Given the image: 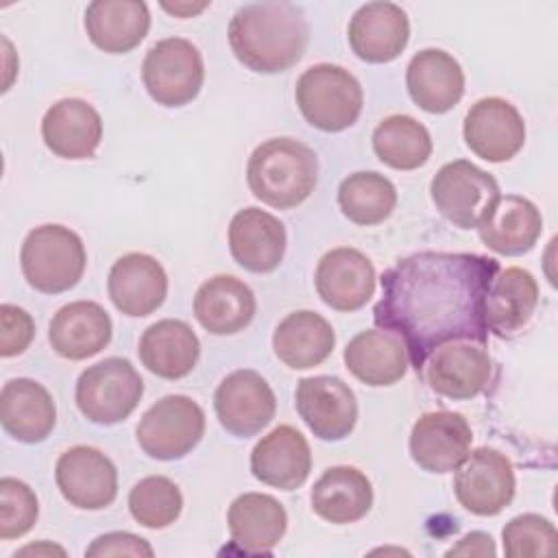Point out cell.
<instances>
[{"instance_id":"1","label":"cell","mask_w":558,"mask_h":558,"mask_svg":"<svg viewBox=\"0 0 558 558\" xmlns=\"http://www.w3.org/2000/svg\"><path fill=\"white\" fill-rule=\"evenodd\" d=\"M497 272L499 262L477 253L403 257L381 277L375 325L403 340L410 364L421 373L429 353L447 342L488 340L484 296Z\"/></svg>"},{"instance_id":"2","label":"cell","mask_w":558,"mask_h":558,"mask_svg":"<svg viewBox=\"0 0 558 558\" xmlns=\"http://www.w3.org/2000/svg\"><path fill=\"white\" fill-rule=\"evenodd\" d=\"M310 26L290 2H253L229 22V46L235 59L259 74L290 70L305 52Z\"/></svg>"},{"instance_id":"3","label":"cell","mask_w":558,"mask_h":558,"mask_svg":"<svg viewBox=\"0 0 558 558\" xmlns=\"http://www.w3.org/2000/svg\"><path fill=\"white\" fill-rule=\"evenodd\" d=\"M316 181V153L292 137H275L259 144L246 163V183L253 196L275 209H292L307 201Z\"/></svg>"},{"instance_id":"4","label":"cell","mask_w":558,"mask_h":558,"mask_svg":"<svg viewBox=\"0 0 558 558\" xmlns=\"http://www.w3.org/2000/svg\"><path fill=\"white\" fill-rule=\"evenodd\" d=\"M85 264L83 240L63 225L35 227L22 242V275L37 292L59 294L74 288L85 272Z\"/></svg>"},{"instance_id":"5","label":"cell","mask_w":558,"mask_h":558,"mask_svg":"<svg viewBox=\"0 0 558 558\" xmlns=\"http://www.w3.org/2000/svg\"><path fill=\"white\" fill-rule=\"evenodd\" d=\"M294 98L303 118L325 133L353 126L364 105L360 81L349 70L331 63L307 68L296 81Z\"/></svg>"},{"instance_id":"6","label":"cell","mask_w":558,"mask_h":558,"mask_svg":"<svg viewBox=\"0 0 558 558\" xmlns=\"http://www.w3.org/2000/svg\"><path fill=\"white\" fill-rule=\"evenodd\" d=\"M144 381L135 366L124 357H107L85 368L76 381V405L96 425L124 421L140 403Z\"/></svg>"},{"instance_id":"7","label":"cell","mask_w":558,"mask_h":558,"mask_svg":"<svg viewBox=\"0 0 558 558\" xmlns=\"http://www.w3.org/2000/svg\"><path fill=\"white\" fill-rule=\"evenodd\" d=\"M142 78L148 96L163 107L192 102L205 81V65L198 48L183 37H168L153 44L142 63Z\"/></svg>"},{"instance_id":"8","label":"cell","mask_w":558,"mask_h":558,"mask_svg":"<svg viewBox=\"0 0 558 558\" xmlns=\"http://www.w3.org/2000/svg\"><path fill=\"white\" fill-rule=\"evenodd\" d=\"M135 434L148 458L181 460L201 442L205 412L185 395H168L144 412Z\"/></svg>"},{"instance_id":"9","label":"cell","mask_w":558,"mask_h":558,"mask_svg":"<svg viewBox=\"0 0 558 558\" xmlns=\"http://www.w3.org/2000/svg\"><path fill=\"white\" fill-rule=\"evenodd\" d=\"M429 192L442 218L460 229H475L486 207L499 196V183L475 163L456 159L434 174Z\"/></svg>"},{"instance_id":"10","label":"cell","mask_w":558,"mask_h":558,"mask_svg":"<svg viewBox=\"0 0 558 558\" xmlns=\"http://www.w3.org/2000/svg\"><path fill=\"white\" fill-rule=\"evenodd\" d=\"M514 486L512 462L493 447L469 451L453 477L460 506L477 517L499 514L512 501Z\"/></svg>"},{"instance_id":"11","label":"cell","mask_w":558,"mask_h":558,"mask_svg":"<svg viewBox=\"0 0 558 558\" xmlns=\"http://www.w3.org/2000/svg\"><path fill=\"white\" fill-rule=\"evenodd\" d=\"M214 410L220 425L229 434L248 438L259 434L275 418L277 399L259 373L240 368L229 373L218 384L214 395Z\"/></svg>"},{"instance_id":"12","label":"cell","mask_w":558,"mask_h":558,"mask_svg":"<svg viewBox=\"0 0 558 558\" xmlns=\"http://www.w3.org/2000/svg\"><path fill=\"white\" fill-rule=\"evenodd\" d=\"M296 412L310 432L320 440L347 438L357 421L355 392L340 377H303L294 392Z\"/></svg>"},{"instance_id":"13","label":"cell","mask_w":558,"mask_h":558,"mask_svg":"<svg viewBox=\"0 0 558 558\" xmlns=\"http://www.w3.org/2000/svg\"><path fill=\"white\" fill-rule=\"evenodd\" d=\"M54 480L63 499L78 510H102L118 495L113 462L87 445H76L59 456Z\"/></svg>"},{"instance_id":"14","label":"cell","mask_w":558,"mask_h":558,"mask_svg":"<svg viewBox=\"0 0 558 558\" xmlns=\"http://www.w3.org/2000/svg\"><path fill=\"white\" fill-rule=\"evenodd\" d=\"M421 373L436 395L464 401L488 386L493 360L484 344L458 340L434 349Z\"/></svg>"},{"instance_id":"15","label":"cell","mask_w":558,"mask_h":558,"mask_svg":"<svg viewBox=\"0 0 558 558\" xmlns=\"http://www.w3.org/2000/svg\"><path fill=\"white\" fill-rule=\"evenodd\" d=\"M462 135L471 153L490 163H501L523 148L525 122L512 102L490 96L466 111Z\"/></svg>"},{"instance_id":"16","label":"cell","mask_w":558,"mask_h":558,"mask_svg":"<svg viewBox=\"0 0 558 558\" xmlns=\"http://www.w3.org/2000/svg\"><path fill=\"white\" fill-rule=\"evenodd\" d=\"M473 432L466 418L458 412H425L412 425L410 456L429 473L456 471L469 456Z\"/></svg>"},{"instance_id":"17","label":"cell","mask_w":558,"mask_h":558,"mask_svg":"<svg viewBox=\"0 0 558 558\" xmlns=\"http://www.w3.org/2000/svg\"><path fill=\"white\" fill-rule=\"evenodd\" d=\"M314 281L325 305L338 312H355L375 292V268L357 248L340 246L320 257Z\"/></svg>"},{"instance_id":"18","label":"cell","mask_w":558,"mask_h":558,"mask_svg":"<svg viewBox=\"0 0 558 558\" xmlns=\"http://www.w3.org/2000/svg\"><path fill=\"white\" fill-rule=\"evenodd\" d=\"M475 229L490 251L512 257L534 248L543 233V216L532 201L517 194H499Z\"/></svg>"},{"instance_id":"19","label":"cell","mask_w":558,"mask_h":558,"mask_svg":"<svg viewBox=\"0 0 558 558\" xmlns=\"http://www.w3.org/2000/svg\"><path fill=\"white\" fill-rule=\"evenodd\" d=\"M107 290L118 312L144 318L163 303L168 294V275L153 255L126 253L113 262Z\"/></svg>"},{"instance_id":"20","label":"cell","mask_w":558,"mask_h":558,"mask_svg":"<svg viewBox=\"0 0 558 558\" xmlns=\"http://www.w3.org/2000/svg\"><path fill=\"white\" fill-rule=\"evenodd\" d=\"M410 22L395 2H366L349 22V46L366 63L395 61L408 46Z\"/></svg>"},{"instance_id":"21","label":"cell","mask_w":558,"mask_h":558,"mask_svg":"<svg viewBox=\"0 0 558 558\" xmlns=\"http://www.w3.org/2000/svg\"><path fill=\"white\" fill-rule=\"evenodd\" d=\"M286 242L283 222L259 207L240 209L229 222V251L248 272L264 275L279 268Z\"/></svg>"},{"instance_id":"22","label":"cell","mask_w":558,"mask_h":558,"mask_svg":"<svg viewBox=\"0 0 558 558\" xmlns=\"http://www.w3.org/2000/svg\"><path fill=\"white\" fill-rule=\"evenodd\" d=\"M312 469V451L305 436L292 425H279L251 451V473L262 484L279 490L299 488Z\"/></svg>"},{"instance_id":"23","label":"cell","mask_w":558,"mask_h":558,"mask_svg":"<svg viewBox=\"0 0 558 558\" xmlns=\"http://www.w3.org/2000/svg\"><path fill=\"white\" fill-rule=\"evenodd\" d=\"M41 137L57 157L87 159L102 140L100 113L83 98H61L44 113Z\"/></svg>"},{"instance_id":"24","label":"cell","mask_w":558,"mask_h":558,"mask_svg":"<svg viewBox=\"0 0 558 558\" xmlns=\"http://www.w3.org/2000/svg\"><path fill=\"white\" fill-rule=\"evenodd\" d=\"M405 85L416 107L427 113H447L464 94V72L449 52L427 48L410 59Z\"/></svg>"},{"instance_id":"25","label":"cell","mask_w":558,"mask_h":558,"mask_svg":"<svg viewBox=\"0 0 558 558\" xmlns=\"http://www.w3.org/2000/svg\"><path fill=\"white\" fill-rule=\"evenodd\" d=\"M0 423L20 442H41L52 434L57 423L54 399L35 379H11L0 392Z\"/></svg>"},{"instance_id":"26","label":"cell","mask_w":558,"mask_h":558,"mask_svg":"<svg viewBox=\"0 0 558 558\" xmlns=\"http://www.w3.org/2000/svg\"><path fill=\"white\" fill-rule=\"evenodd\" d=\"M255 307L253 290L233 275H216L203 281L194 296V316L214 336H231L248 327Z\"/></svg>"},{"instance_id":"27","label":"cell","mask_w":558,"mask_h":558,"mask_svg":"<svg viewBox=\"0 0 558 558\" xmlns=\"http://www.w3.org/2000/svg\"><path fill=\"white\" fill-rule=\"evenodd\" d=\"M538 305V283L532 272L510 266L495 275L484 296V318L488 331L499 338L519 333Z\"/></svg>"},{"instance_id":"28","label":"cell","mask_w":558,"mask_h":558,"mask_svg":"<svg viewBox=\"0 0 558 558\" xmlns=\"http://www.w3.org/2000/svg\"><path fill=\"white\" fill-rule=\"evenodd\" d=\"M231 541L244 554H270L286 534L288 514L279 499L264 493H244L227 512Z\"/></svg>"},{"instance_id":"29","label":"cell","mask_w":558,"mask_h":558,"mask_svg":"<svg viewBox=\"0 0 558 558\" xmlns=\"http://www.w3.org/2000/svg\"><path fill=\"white\" fill-rule=\"evenodd\" d=\"M48 340L65 360H87L100 353L111 340V318L94 301L63 305L50 320Z\"/></svg>"},{"instance_id":"30","label":"cell","mask_w":558,"mask_h":558,"mask_svg":"<svg viewBox=\"0 0 558 558\" xmlns=\"http://www.w3.org/2000/svg\"><path fill=\"white\" fill-rule=\"evenodd\" d=\"M150 28V13L140 0H94L85 9V31L92 44L109 54L131 52Z\"/></svg>"},{"instance_id":"31","label":"cell","mask_w":558,"mask_h":558,"mask_svg":"<svg viewBox=\"0 0 558 558\" xmlns=\"http://www.w3.org/2000/svg\"><path fill=\"white\" fill-rule=\"evenodd\" d=\"M142 364L157 377L181 379L192 373L201 355V342L192 327L177 318L153 323L140 338Z\"/></svg>"},{"instance_id":"32","label":"cell","mask_w":558,"mask_h":558,"mask_svg":"<svg viewBox=\"0 0 558 558\" xmlns=\"http://www.w3.org/2000/svg\"><path fill=\"white\" fill-rule=\"evenodd\" d=\"M312 510L336 525L360 521L373 506L371 480L355 466H331L312 486Z\"/></svg>"},{"instance_id":"33","label":"cell","mask_w":558,"mask_h":558,"mask_svg":"<svg viewBox=\"0 0 558 558\" xmlns=\"http://www.w3.org/2000/svg\"><path fill=\"white\" fill-rule=\"evenodd\" d=\"M336 344L333 327L312 310L288 314L272 333L275 355L294 371L323 364Z\"/></svg>"},{"instance_id":"34","label":"cell","mask_w":558,"mask_h":558,"mask_svg":"<svg viewBox=\"0 0 558 558\" xmlns=\"http://www.w3.org/2000/svg\"><path fill=\"white\" fill-rule=\"evenodd\" d=\"M408 351L399 336L386 329L360 331L344 349L347 368L366 386H392L408 371Z\"/></svg>"},{"instance_id":"35","label":"cell","mask_w":558,"mask_h":558,"mask_svg":"<svg viewBox=\"0 0 558 558\" xmlns=\"http://www.w3.org/2000/svg\"><path fill=\"white\" fill-rule=\"evenodd\" d=\"M373 150L395 170L421 168L432 155L429 131L412 116H388L373 131Z\"/></svg>"},{"instance_id":"36","label":"cell","mask_w":558,"mask_h":558,"mask_svg":"<svg viewBox=\"0 0 558 558\" xmlns=\"http://www.w3.org/2000/svg\"><path fill=\"white\" fill-rule=\"evenodd\" d=\"M338 205L355 225H379L392 214L397 205V190L392 181L379 172H353L342 179L338 187Z\"/></svg>"},{"instance_id":"37","label":"cell","mask_w":558,"mask_h":558,"mask_svg":"<svg viewBox=\"0 0 558 558\" xmlns=\"http://www.w3.org/2000/svg\"><path fill=\"white\" fill-rule=\"evenodd\" d=\"M129 510L140 525L161 530L179 519L183 510V495L170 477L148 475L131 488Z\"/></svg>"},{"instance_id":"38","label":"cell","mask_w":558,"mask_h":558,"mask_svg":"<svg viewBox=\"0 0 558 558\" xmlns=\"http://www.w3.org/2000/svg\"><path fill=\"white\" fill-rule=\"evenodd\" d=\"M501 541L508 558H541L556 554L558 532L549 519L527 512L506 523Z\"/></svg>"},{"instance_id":"39","label":"cell","mask_w":558,"mask_h":558,"mask_svg":"<svg viewBox=\"0 0 558 558\" xmlns=\"http://www.w3.org/2000/svg\"><path fill=\"white\" fill-rule=\"evenodd\" d=\"M39 517L37 495L28 484L15 477L0 480V538L24 536Z\"/></svg>"},{"instance_id":"40","label":"cell","mask_w":558,"mask_h":558,"mask_svg":"<svg viewBox=\"0 0 558 558\" xmlns=\"http://www.w3.org/2000/svg\"><path fill=\"white\" fill-rule=\"evenodd\" d=\"M35 336V323L31 314L17 305H0V355L13 357L28 349Z\"/></svg>"},{"instance_id":"41","label":"cell","mask_w":558,"mask_h":558,"mask_svg":"<svg viewBox=\"0 0 558 558\" xmlns=\"http://www.w3.org/2000/svg\"><path fill=\"white\" fill-rule=\"evenodd\" d=\"M153 547L146 538L131 532H109L92 541L85 556H153Z\"/></svg>"},{"instance_id":"42","label":"cell","mask_w":558,"mask_h":558,"mask_svg":"<svg viewBox=\"0 0 558 558\" xmlns=\"http://www.w3.org/2000/svg\"><path fill=\"white\" fill-rule=\"evenodd\" d=\"M497 547L490 534L486 532H471L458 541L451 549L445 551V556H495Z\"/></svg>"},{"instance_id":"43","label":"cell","mask_w":558,"mask_h":558,"mask_svg":"<svg viewBox=\"0 0 558 558\" xmlns=\"http://www.w3.org/2000/svg\"><path fill=\"white\" fill-rule=\"evenodd\" d=\"M161 7H163L168 13L177 15V17H192V15L201 13L203 9H207L209 2H198V4H194V2H174V4L161 2Z\"/></svg>"},{"instance_id":"44","label":"cell","mask_w":558,"mask_h":558,"mask_svg":"<svg viewBox=\"0 0 558 558\" xmlns=\"http://www.w3.org/2000/svg\"><path fill=\"white\" fill-rule=\"evenodd\" d=\"M17 554H59V556H65V549L63 547H57V545H50V543H37V545H26L22 547Z\"/></svg>"}]
</instances>
